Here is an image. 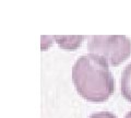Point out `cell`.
<instances>
[{
	"label": "cell",
	"mask_w": 131,
	"mask_h": 118,
	"mask_svg": "<svg viewBox=\"0 0 131 118\" xmlns=\"http://www.w3.org/2000/svg\"><path fill=\"white\" fill-rule=\"evenodd\" d=\"M121 93L124 97L131 102V62L125 68L121 77Z\"/></svg>",
	"instance_id": "cell-3"
},
{
	"label": "cell",
	"mask_w": 131,
	"mask_h": 118,
	"mask_svg": "<svg viewBox=\"0 0 131 118\" xmlns=\"http://www.w3.org/2000/svg\"><path fill=\"white\" fill-rule=\"evenodd\" d=\"M88 49L112 66H119L130 56L131 42L125 35H95L90 38Z\"/></svg>",
	"instance_id": "cell-2"
},
{
	"label": "cell",
	"mask_w": 131,
	"mask_h": 118,
	"mask_svg": "<svg viewBox=\"0 0 131 118\" xmlns=\"http://www.w3.org/2000/svg\"><path fill=\"white\" fill-rule=\"evenodd\" d=\"M72 81L84 100L93 103L107 101L115 92V79L108 62L101 56H81L72 67Z\"/></svg>",
	"instance_id": "cell-1"
},
{
	"label": "cell",
	"mask_w": 131,
	"mask_h": 118,
	"mask_svg": "<svg viewBox=\"0 0 131 118\" xmlns=\"http://www.w3.org/2000/svg\"><path fill=\"white\" fill-rule=\"evenodd\" d=\"M89 118H117L116 116L112 113H108V112H101V113H95V114H92Z\"/></svg>",
	"instance_id": "cell-4"
},
{
	"label": "cell",
	"mask_w": 131,
	"mask_h": 118,
	"mask_svg": "<svg viewBox=\"0 0 131 118\" xmlns=\"http://www.w3.org/2000/svg\"><path fill=\"white\" fill-rule=\"evenodd\" d=\"M125 118H131V111L128 113V114H127V115H126V117Z\"/></svg>",
	"instance_id": "cell-5"
}]
</instances>
